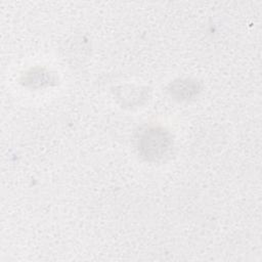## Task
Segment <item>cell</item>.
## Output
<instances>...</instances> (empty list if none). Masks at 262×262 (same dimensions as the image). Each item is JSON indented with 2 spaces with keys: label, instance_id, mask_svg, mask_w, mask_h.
Segmentation results:
<instances>
[{
  "label": "cell",
  "instance_id": "1",
  "mask_svg": "<svg viewBox=\"0 0 262 262\" xmlns=\"http://www.w3.org/2000/svg\"><path fill=\"white\" fill-rule=\"evenodd\" d=\"M172 145L171 135L163 128L147 127L140 130L138 134V151L147 161L163 160L170 154Z\"/></svg>",
  "mask_w": 262,
  "mask_h": 262
},
{
  "label": "cell",
  "instance_id": "2",
  "mask_svg": "<svg viewBox=\"0 0 262 262\" xmlns=\"http://www.w3.org/2000/svg\"><path fill=\"white\" fill-rule=\"evenodd\" d=\"M171 95L180 100H187L195 95L199 91L198 83L191 82L189 80H181L175 82L171 85Z\"/></svg>",
  "mask_w": 262,
  "mask_h": 262
},
{
  "label": "cell",
  "instance_id": "3",
  "mask_svg": "<svg viewBox=\"0 0 262 262\" xmlns=\"http://www.w3.org/2000/svg\"><path fill=\"white\" fill-rule=\"evenodd\" d=\"M50 82H54L53 76L42 69L31 70L25 76V84L34 88L49 85Z\"/></svg>",
  "mask_w": 262,
  "mask_h": 262
}]
</instances>
